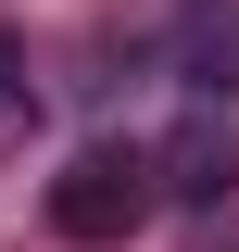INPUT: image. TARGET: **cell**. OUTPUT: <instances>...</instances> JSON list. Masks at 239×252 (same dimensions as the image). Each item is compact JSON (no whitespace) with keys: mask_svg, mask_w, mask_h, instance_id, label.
I'll list each match as a JSON object with an SVG mask.
<instances>
[{"mask_svg":"<svg viewBox=\"0 0 239 252\" xmlns=\"http://www.w3.org/2000/svg\"><path fill=\"white\" fill-rule=\"evenodd\" d=\"M177 63H189V89H239V0H189V26H177Z\"/></svg>","mask_w":239,"mask_h":252,"instance_id":"obj_3","label":"cell"},{"mask_svg":"<svg viewBox=\"0 0 239 252\" xmlns=\"http://www.w3.org/2000/svg\"><path fill=\"white\" fill-rule=\"evenodd\" d=\"M151 202H164V177H151V152H139V139H89V152L51 177V227H63V240H89V252L139 240V227H151Z\"/></svg>","mask_w":239,"mask_h":252,"instance_id":"obj_1","label":"cell"},{"mask_svg":"<svg viewBox=\"0 0 239 252\" xmlns=\"http://www.w3.org/2000/svg\"><path fill=\"white\" fill-rule=\"evenodd\" d=\"M151 177H164V202H189V215H214V202H227L239 189V139H227V114H189L177 139H164V152H151Z\"/></svg>","mask_w":239,"mask_h":252,"instance_id":"obj_2","label":"cell"},{"mask_svg":"<svg viewBox=\"0 0 239 252\" xmlns=\"http://www.w3.org/2000/svg\"><path fill=\"white\" fill-rule=\"evenodd\" d=\"M38 139V89H26V38H0V164H26Z\"/></svg>","mask_w":239,"mask_h":252,"instance_id":"obj_4","label":"cell"}]
</instances>
